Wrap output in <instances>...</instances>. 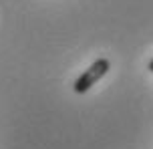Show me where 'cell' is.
I'll list each match as a JSON object with an SVG mask.
<instances>
[{
    "instance_id": "6da1fadb",
    "label": "cell",
    "mask_w": 153,
    "mask_h": 149,
    "mask_svg": "<svg viewBox=\"0 0 153 149\" xmlns=\"http://www.w3.org/2000/svg\"><path fill=\"white\" fill-rule=\"evenodd\" d=\"M109 69H111L109 59H97V61H95V63H93L91 67H89V69H87V71L75 81V85H73L75 93H79V95L87 93L93 85H97V81H101V79L107 75Z\"/></svg>"
},
{
    "instance_id": "7a4b0ae2",
    "label": "cell",
    "mask_w": 153,
    "mask_h": 149,
    "mask_svg": "<svg viewBox=\"0 0 153 149\" xmlns=\"http://www.w3.org/2000/svg\"><path fill=\"white\" fill-rule=\"evenodd\" d=\"M147 69H149V73H153V59L149 61V64H147Z\"/></svg>"
}]
</instances>
